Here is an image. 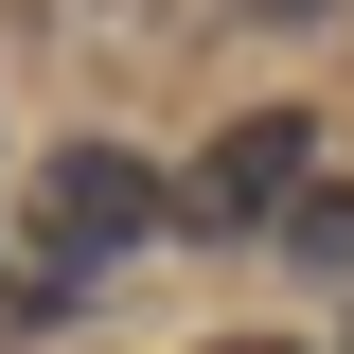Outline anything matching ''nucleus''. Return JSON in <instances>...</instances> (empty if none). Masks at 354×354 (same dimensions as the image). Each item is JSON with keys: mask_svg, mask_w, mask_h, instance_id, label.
Listing matches in <instances>:
<instances>
[{"mask_svg": "<svg viewBox=\"0 0 354 354\" xmlns=\"http://www.w3.org/2000/svg\"><path fill=\"white\" fill-rule=\"evenodd\" d=\"M301 195H319V106H248V124H213V160L177 177V230L248 248V230H283Z\"/></svg>", "mask_w": 354, "mask_h": 354, "instance_id": "1", "label": "nucleus"}, {"mask_svg": "<svg viewBox=\"0 0 354 354\" xmlns=\"http://www.w3.org/2000/svg\"><path fill=\"white\" fill-rule=\"evenodd\" d=\"M160 213H177V177H160V160H124V142H71V160H36V266H53V283L124 266Z\"/></svg>", "mask_w": 354, "mask_h": 354, "instance_id": "2", "label": "nucleus"}, {"mask_svg": "<svg viewBox=\"0 0 354 354\" xmlns=\"http://www.w3.org/2000/svg\"><path fill=\"white\" fill-rule=\"evenodd\" d=\"M213 354H301V337H213Z\"/></svg>", "mask_w": 354, "mask_h": 354, "instance_id": "4", "label": "nucleus"}, {"mask_svg": "<svg viewBox=\"0 0 354 354\" xmlns=\"http://www.w3.org/2000/svg\"><path fill=\"white\" fill-rule=\"evenodd\" d=\"M266 248H283V266H337V283H354V195H337V177H319V195H301V213H283V230H266Z\"/></svg>", "mask_w": 354, "mask_h": 354, "instance_id": "3", "label": "nucleus"}, {"mask_svg": "<svg viewBox=\"0 0 354 354\" xmlns=\"http://www.w3.org/2000/svg\"><path fill=\"white\" fill-rule=\"evenodd\" d=\"M337 354H354V337H337Z\"/></svg>", "mask_w": 354, "mask_h": 354, "instance_id": "5", "label": "nucleus"}]
</instances>
